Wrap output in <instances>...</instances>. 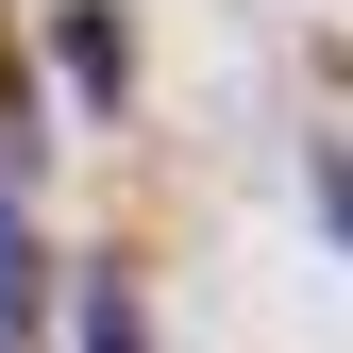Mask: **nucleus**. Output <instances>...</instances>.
Returning a JSON list of instances; mask_svg holds the SVG:
<instances>
[{
	"instance_id": "obj_4",
	"label": "nucleus",
	"mask_w": 353,
	"mask_h": 353,
	"mask_svg": "<svg viewBox=\"0 0 353 353\" xmlns=\"http://www.w3.org/2000/svg\"><path fill=\"white\" fill-rule=\"evenodd\" d=\"M320 219L353 236V135H320Z\"/></svg>"
},
{
	"instance_id": "obj_2",
	"label": "nucleus",
	"mask_w": 353,
	"mask_h": 353,
	"mask_svg": "<svg viewBox=\"0 0 353 353\" xmlns=\"http://www.w3.org/2000/svg\"><path fill=\"white\" fill-rule=\"evenodd\" d=\"M68 353H152V320H135V286H118V270H84V336Z\"/></svg>"
},
{
	"instance_id": "obj_3",
	"label": "nucleus",
	"mask_w": 353,
	"mask_h": 353,
	"mask_svg": "<svg viewBox=\"0 0 353 353\" xmlns=\"http://www.w3.org/2000/svg\"><path fill=\"white\" fill-rule=\"evenodd\" d=\"M34 286H51V270H34V219H17V202H0V336H17V320H34Z\"/></svg>"
},
{
	"instance_id": "obj_5",
	"label": "nucleus",
	"mask_w": 353,
	"mask_h": 353,
	"mask_svg": "<svg viewBox=\"0 0 353 353\" xmlns=\"http://www.w3.org/2000/svg\"><path fill=\"white\" fill-rule=\"evenodd\" d=\"M0 353H17V336H0Z\"/></svg>"
},
{
	"instance_id": "obj_1",
	"label": "nucleus",
	"mask_w": 353,
	"mask_h": 353,
	"mask_svg": "<svg viewBox=\"0 0 353 353\" xmlns=\"http://www.w3.org/2000/svg\"><path fill=\"white\" fill-rule=\"evenodd\" d=\"M51 51H68V84H84V101H118V84H135V68H118V17H101V0H84Z\"/></svg>"
}]
</instances>
